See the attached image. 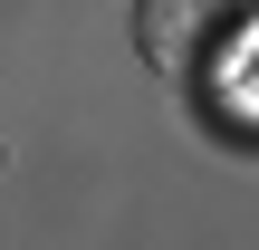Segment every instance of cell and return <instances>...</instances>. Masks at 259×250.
Returning a JSON list of instances; mask_svg holds the SVG:
<instances>
[{
	"label": "cell",
	"instance_id": "1",
	"mask_svg": "<svg viewBox=\"0 0 259 250\" xmlns=\"http://www.w3.org/2000/svg\"><path fill=\"white\" fill-rule=\"evenodd\" d=\"M250 29H259V0H135V48L183 87L231 77Z\"/></svg>",
	"mask_w": 259,
	"mask_h": 250
}]
</instances>
